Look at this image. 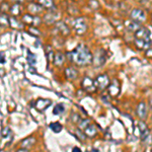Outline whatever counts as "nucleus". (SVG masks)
Wrapping results in <instances>:
<instances>
[{"label":"nucleus","mask_w":152,"mask_h":152,"mask_svg":"<svg viewBox=\"0 0 152 152\" xmlns=\"http://www.w3.org/2000/svg\"><path fill=\"white\" fill-rule=\"evenodd\" d=\"M89 125H90L89 120H88V119H83L82 121H80V123H79V129H81V130L84 131V130L86 129Z\"/></svg>","instance_id":"bb28decb"},{"label":"nucleus","mask_w":152,"mask_h":152,"mask_svg":"<svg viewBox=\"0 0 152 152\" xmlns=\"http://www.w3.org/2000/svg\"><path fill=\"white\" fill-rule=\"evenodd\" d=\"M9 24H10V26L12 28H15V29L23 28V21L18 20L15 16H12V18H9Z\"/></svg>","instance_id":"f3484780"},{"label":"nucleus","mask_w":152,"mask_h":152,"mask_svg":"<svg viewBox=\"0 0 152 152\" xmlns=\"http://www.w3.org/2000/svg\"><path fill=\"white\" fill-rule=\"evenodd\" d=\"M43 8L44 7L40 5V4H37V3H31L29 4L28 9V12L31 14H34V15H37V13H40V12L43 11Z\"/></svg>","instance_id":"2eb2a0df"},{"label":"nucleus","mask_w":152,"mask_h":152,"mask_svg":"<svg viewBox=\"0 0 152 152\" xmlns=\"http://www.w3.org/2000/svg\"><path fill=\"white\" fill-rule=\"evenodd\" d=\"M83 130H81V129H78L77 131H76V134H77V137L78 138L80 139L81 141H83L85 139V137H86V135H85V133L84 132H82Z\"/></svg>","instance_id":"c85d7f7f"},{"label":"nucleus","mask_w":152,"mask_h":152,"mask_svg":"<svg viewBox=\"0 0 152 152\" xmlns=\"http://www.w3.org/2000/svg\"><path fill=\"white\" fill-rule=\"evenodd\" d=\"M149 104H150V107H152V97L150 99V100H149Z\"/></svg>","instance_id":"58836bf2"},{"label":"nucleus","mask_w":152,"mask_h":152,"mask_svg":"<svg viewBox=\"0 0 152 152\" xmlns=\"http://www.w3.org/2000/svg\"><path fill=\"white\" fill-rule=\"evenodd\" d=\"M125 26H126V28H128L130 31H133L134 34L141 28L140 23H136V21L132 20V19H131V20H127L126 23H125Z\"/></svg>","instance_id":"4468645a"},{"label":"nucleus","mask_w":152,"mask_h":152,"mask_svg":"<svg viewBox=\"0 0 152 152\" xmlns=\"http://www.w3.org/2000/svg\"><path fill=\"white\" fill-rule=\"evenodd\" d=\"M95 83H96V86L99 90H104L107 87H109L110 85V78L107 74H102L99 75L95 79Z\"/></svg>","instance_id":"20e7f679"},{"label":"nucleus","mask_w":152,"mask_h":152,"mask_svg":"<svg viewBox=\"0 0 152 152\" xmlns=\"http://www.w3.org/2000/svg\"><path fill=\"white\" fill-rule=\"evenodd\" d=\"M50 129L52 130L54 133H60V132L62 131L63 127H62V125L60 123H58V122H54V123L50 124Z\"/></svg>","instance_id":"5701e85b"},{"label":"nucleus","mask_w":152,"mask_h":152,"mask_svg":"<svg viewBox=\"0 0 152 152\" xmlns=\"http://www.w3.org/2000/svg\"><path fill=\"white\" fill-rule=\"evenodd\" d=\"M86 23L83 18H77L74 23V29L77 35H83L86 31Z\"/></svg>","instance_id":"6e6552de"},{"label":"nucleus","mask_w":152,"mask_h":152,"mask_svg":"<svg viewBox=\"0 0 152 152\" xmlns=\"http://www.w3.org/2000/svg\"><path fill=\"white\" fill-rule=\"evenodd\" d=\"M35 143H36V139L34 138V137H28V138L23 140V142H21V144H20V147L24 149H29Z\"/></svg>","instance_id":"6ab92c4d"},{"label":"nucleus","mask_w":152,"mask_h":152,"mask_svg":"<svg viewBox=\"0 0 152 152\" xmlns=\"http://www.w3.org/2000/svg\"><path fill=\"white\" fill-rule=\"evenodd\" d=\"M52 104L50 99H39L36 102L35 104V107L37 109V111L39 112H44L45 110H47L50 105Z\"/></svg>","instance_id":"1a4fd4ad"},{"label":"nucleus","mask_w":152,"mask_h":152,"mask_svg":"<svg viewBox=\"0 0 152 152\" xmlns=\"http://www.w3.org/2000/svg\"><path fill=\"white\" fill-rule=\"evenodd\" d=\"M65 109H64V105L61 104H58L55 105V107H54L53 110V114L54 115H61L62 113H64Z\"/></svg>","instance_id":"a878e982"},{"label":"nucleus","mask_w":152,"mask_h":152,"mask_svg":"<svg viewBox=\"0 0 152 152\" xmlns=\"http://www.w3.org/2000/svg\"><path fill=\"white\" fill-rule=\"evenodd\" d=\"M136 114L137 116L140 118L141 120H144L147 116V109H146V104L145 102H140L137 107L136 110Z\"/></svg>","instance_id":"ddd939ff"},{"label":"nucleus","mask_w":152,"mask_h":152,"mask_svg":"<svg viewBox=\"0 0 152 152\" xmlns=\"http://www.w3.org/2000/svg\"><path fill=\"white\" fill-rule=\"evenodd\" d=\"M28 33L29 34H34V35H36V36H39L40 35V31H38L37 28H31L28 29Z\"/></svg>","instance_id":"473e14b6"},{"label":"nucleus","mask_w":152,"mask_h":152,"mask_svg":"<svg viewBox=\"0 0 152 152\" xmlns=\"http://www.w3.org/2000/svg\"><path fill=\"white\" fill-rule=\"evenodd\" d=\"M136 1L140 2V3H145V2L147 1V0H136Z\"/></svg>","instance_id":"4c0bfd02"},{"label":"nucleus","mask_w":152,"mask_h":152,"mask_svg":"<svg viewBox=\"0 0 152 152\" xmlns=\"http://www.w3.org/2000/svg\"><path fill=\"white\" fill-rule=\"evenodd\" d=\"M47 58H48L49 62L54 63V58H55V54L53 53V51H51V52H49V53L47 54Z\"/></svg>","instance_id":"7c9ffc66"},{"label":"nucleus","mask_w":152,"mask_h":152,"mask_svg":"<svg viewBox=\"0 0 152 152\" xmlns=\"http://www.w3.org/2000/svg\"><path fill=\"white\" fill-rule=\"evenodd\" d=\"M67 58L78 66H87L92 63L94 56L90 50L84 45H78L74 50L67 53Z\"/></svg>","instance_id":"f257e3e1"},{"label":"nucleus","mask_w":152,"mask_h":152,"mask_svg":"<svg viewBox=\"0 0 152 152\" xmlns=\"http://www.w3.org/2000/svg\"><path fill=\"white\" fill-rule=\"evenodd\" d=\"M135 39L140 40H150V31L146 28H140L135 33Z\"/></svg>","instance_id":"9d476101"},{"label":"nucleus","mask_w":152,"mask_h":152,"mask_svg":"<svg viewBox=\"0 0 152 152\" xmlns=\"http://www.w3.org/2000/svg\"><path fill=\"white\" fill-rule=\"evenodd\" d=\"M81 86L83 88V90H85L88 94H94V92L96 91L99 88L96 86V83H95V80H92L90 77H84L81 81Z\"/></svg>","instance_id":"f03ea898"},{"label":"nucleus","mask_w":152,"mask_h":152,"mask_svg":"<svg viewBox=\"0 0 152 152\" xmlns=\"http://www.w3.org/2000/svg\"><path fill=\"white\" fill-rule=\"evenodd\" d=\"M56 28H57L58 31L61 33V35H63V36H67L68 34L70 33L68 26H66L63 21H58V23H56Z\"/></svg>","instance_id":"dca6fc26"},{"label":"nucleus","mask_w":152,"mask_h":152,"mask_svg":"<svg viewBox=\"0 0 152 152\" xmlns=\"http://www.w3.org/2000/svg\"><path fill=\"white\" fill-rule=\"evenodd\" d=\"M84 133L87 137H91L92 138V137H94L95 135L97 134V129L94 125H89V126L84 130Z\"/></svg>","instance_id":"aec40b11"},{"label":"nucleus","mask_w":152,"mask_h":152,"mask_svg":"<svg viewBox=\"0 0 152 152\" xmlns=\"http://www.w3.org/2000/svg\"><path fill=\"white\" fill-rule=\"evenodd\" d=\"M28 64L31 65V66H35L37 64V57H36V55H35V54H33L31 52H29V51H28Z\"/></svg>","instance_id":"393cba45"},{"label":"nucleus","mask_w":152,"mask_h":152,"mask_svg":"<svg viewBox=\"0 0 152 152\" xmlns=\"http://www.w3.org/2000/svg\"><path fill=\"white\" fill-rule=\"evenodd\" d=\"M10 12H11V14L13 16L19 15V14H20V12H21V8H20V5H19V3L13 4V5L10 7Z\"/></svg>","instance_id":"b1692460"},{"label":"nucleus","mask_w":152,"mask_h":152,"mask_svg":"<svg viewBox=\"0 0 152 152\" xmlns=\"http://www.w3.org/2000/svg\"><path fill=\"white\" fill-rule=\"evenodd\" d=\"M130 18H131L132 20L136 21V23H144V21L146 20V14H145V12H144L143 10H141V9L135 8L131 11Z\"/></svg>","instance_id":"7ed1b4c3"},{"label":"nucleus","mask_w":152,"mask_h":152,"mask_svg":"<svg viewBox=\"0 0 152 152\" xmlns=\"http://www.w3.org/2000/svg\"><path fill=\"white\" fill-rule=\"evenodd\" d=\"M151 151H152V150H151Z\"/></svg>","instance_id":"ea45409f"},{"label":"nucleus","mask_w":152,"mask_h":152,"mask_svg":"<svg viewBox=\"0 0 152 152\" xmlns=\"http://www.w3.org/2000/svg\"><path fill=\"white\" fill-rule=\"evenodd\" d=\"M138 127H139V130H140V132H143L145 131V130H147L148 128H147V125L144 123L143 121H140L138 123Z\"/></svg>","instance_id":"c756f323"},{"label":"nucleus","mask_w":152,"mask_h":152,"mask_svg":"<svg viewBox=\"0 0 152 152\" xmlns=\"http://www.w3.org/2000/svg\"><path fill=\"white\" fill-rule=\"evenodd\" d=\"M21 20L23 21V23L28 24V26H38V24L41 23L40 18H38V16L34 15V14H31V13L24 14Z\"/></svg>","instance_id":"0eeeda50"},{"label":"nucleus","mask_w":152,"mask_h":152,"mask_svg":"<svg viewBox=\"0 0 152 152\" xmlns=\"http://www.w3.org/2000/svg\"><path fill=\"white\" fill-rule=\"evenodd\" d=\"M105 53L104 50H97L96 53L94 54V60H92V63H94V66L96 67H99V66L104 65L105 62Z\"/></svg>","instance_id":"423d86ee"},{"label":"nucleus","mask_w":152,"mask_h":152,"mask_svg":"<svg viewBox=\"0 0 152 152\" xmlns=\"http://www.w3.org/2000/svg\"><path fill=\"white\" fill-rule=\"evenodd\" d=\"M146 56H147V57L152 58V48L151 47L146 50Z\"/></svg>","instance_id":"72a5a7b5"},{"label":"nucleus","mask_w":152,"mask_h":152,"mask_svg":"<svg viewBox=\"0 0 152 152\" xmlns=\"http://www.w3.org/2000/svg\"><path fill=\"white\" fill-rule=\"evenodd\" d=\"M71 121L73 123H78V122H80V117L77 114H73L72 117H71Z\"/></svg>","instance_id":"2f4dec72"},{"label":"nucleus","mask_w":152,"mask_h":152,"mask_svg":"<svg viewBox=\"0 0 152 152\" xmlns=\"http://www.w3.org/2000/svg\"><path fill=\"white\" fill-rule=\"evenodd\" d=\"M1 26H8L9 24V18H7V15L4 12H1Z\"/></svg>","instance_id":"cd10ccee"},{"label":"nucleus","mask_w":152,"mask_h":152,"mask_svg":"<svg viewBox=\"0 0 152 152\" xmlns=\"http://www.w3.org/2000/svg\"><path fill=\"white\" fill-rule=\"evenodd\" d=\"M1 64H4L5 63V56H4V53H1Z\"/></svg>","instance_id":"f704fd0d"},{"label":"nucleus","mask_w":152,"mask_h":152,"mask_svg":"<svg viewBox=\"0 0 152 152\" xmlns=\"http://www.w3.org/2000/svg\"><path fill=\"white\" fill-rule=\"evenodd\" d=\"M65 75H66V77H67L68 79L73 80V79H75V78L77 77L78 72H77V70L74 69L73 67H67L65 69Z\"/></svg>","instance_id":"a211bd4d"},{"label":"nucleus","mask_w":152,"mask_h":152,"mask_svg":"<svg viewBox=\"0 0 152 152\" xmlns=\"http://www.w3.org/2000/svg\"><path fill=\"white\" fill-rule=\"evenodd\" d=\"M135 46L139 50H147L151 46V40H140V39H135L134 40Z\"/></svg>","instance_id":"9b49d317"},{"label":"nucleus","mask_w":152,"mask_h":152,"mask_svg":"<svg viewBox=\"0 0 152 152\" xmlns=\"http://www.w3.org/2000/svg\"><path fill=\"white\" fill-rule=\"evenodd\" d=\"M38 3L46 9H51L54 7L53 0H38Z\"/></svg>","instance_id":"412c9836"},{"label":"nucleus","mask_w":152,"mask_h":152,"mask_svg":"<svg viewBox=\"0 0 152 152\" xmlns=\"http://www.w3.org/2000/svg\"><path fill=\"white\" fill-rule=\"evenodd\" d=\"M1 139L2 140L4 139L7 143H9V142L12 141V139H13V133H12V131L8 128V127H6V128L1 130Z\"/></svg>","instance_id":"f8f14e48"},{"label":"nucleus","mask_w":152,"mask_h":152,"mask_svg":"<svg viewBox=\"0 0 152 152\" xmlns=\"http://www.w3.org/2000/svg\"><path fill=\"white\" fill-rule=\"evenodd\" d=\"M72 150L74 151V152H80V151H81V150H80V148H79V147H73V149H72Z\"/></svg>","instance_id":"c9c22d12"},{"label":"nucleus","mask_w":152,"mask_h":152,"mask_svg":"<svg viewBox=\"0 0 152 152\" xmlns=\"http://www.w3.org/2000/svg\"><path fill=\"white\" fill-rule=\"evenodd\" d=\"M63 61H64V56L61 53H56L55 58H54V64L56 66H61L63 64Z\"/></svg>","instance_id":"4be33fe9"},{"label":"nucleus","mask_w":152,"mask_h":152,"mask_svg":"<svg viewBox=\"0 0 152 152\" xmlns=\"http://www.w3.org/2000/svg\"><path fill=\"white\" fill-rule=\"evenodd\" d=\"M107 90H109V94L111 96L116 97L120 94L121 92V86H120V82L118 81L117 79H113L112 82L110 83L109 87H107Z\"/></svg>","instance_id":"39448f33"},{"label":"nucleus","mask_w":152,"mask_h":152,"mask_svg":"<svg viewBox=\"0 0 152 152\" xmlns=\"http://www.w3.org/2000/svg\"><path fill=\"white\" fill-rule=\"evenodd\" d=\"M14 2H16V3H23L24 0H13Z\"/></svg>","instance_id":"e433bc0d"}]
</instances>
